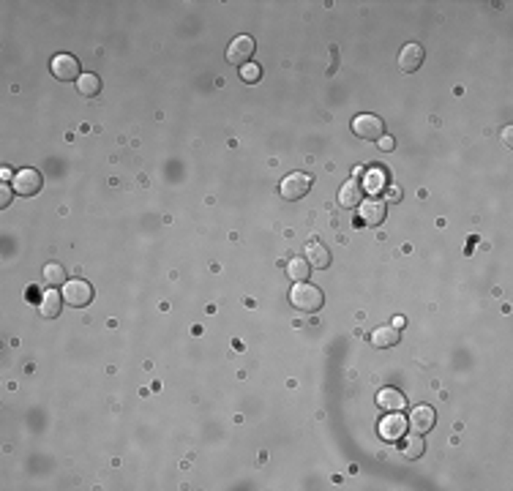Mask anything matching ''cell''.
Masks as SVG:
<instances>
[{
	"label": "cell",
	"instance_id": "obj_1",
	"mask_svg": "<svg viewBox=\"0 0 513 491\" xmlns=\"http://www.w3.org/2000/svg\"><path fill=\"white\" fill-rule=\"evenodd\" d=\"M290 303H293L297 311H303V314H314V311L322 309L325 295H322L320 286H314L308 281H297L293 289H290Z\"/></svg>",
	"mask_w": 513,
	"mask_h": 491
},
{
	"label": "cell",
	"instance_id": "obj_2",
	"mask_svg": "<svg viewBox=\"0 0 513 491\" xmlns=\"http://www.w3.org/2000/svg\"><path fill=\"white\" fill-rule=\"evenodd\" d=\"M11 186H14V194H19V197H33V194L41 191L44 178H41L39 169H30V167H28V169H19V172L14 175Z\"/></svg>",
	"mask_w": 513,
	"mask_h": 491
},
{
	"label": "cell",
	"instance_id": "obj_3",
	"mask_svg": "<svg viewBox=\"0 0 513 491\" xmlns=\"http://www.w3.org/2000/svg\"><path fill=\"white\" fill-rule=\"evenodd\" d=\"M353 132L355 137L361 140H379L385 134V123L379 115H371V112H364V115H355L353 118Z\"/></svg>",
	"mask_w": 513,
	"mask_h": 491
},
{
	"label": "cell",
	"instance_id": "obj_4",
	"mask_svg": "<svg viewBox=\"0 0 513 491\" xmlns=\"http://www.w3.org/2000/svg\"><path fill=\"white\" fill-rule=\"evenodd\" d=\"M63 300L69 303V306H74V309H85L90 300H93V289H90V284L82 279H72L63 284Z\"/></svg>",
	"mask_w": 513,
	"mask_h": 491
},
{
	"label": "cell",
	"instance_id": "obj_5",
	"mask_svg": "<svg viewBox=\"0 0 513 491\" xmlns=\"http://www.w3.org/2000/svg\"><path fill=\"white\" fill-rule=\"evenodd\" d=\"M254 39L251 36H238V39H232L229 41V47H227V61L232 63V66H246V63H251V55H254Z\"/></svg>",
	"mask_w": 513,
	"mask_h": 491
},
{
	"label": "cell",
	"instance_id": "obj_6",
	"mask_svg": "<svg viewBox=\"0 0 513 491\" xmlns=\"http://www.w3.org/2000/svg\"><path fill=\"white\" fill-rule=\"evenodd\" d=\"M308 189H311V178H308L306 172H293V175H287V178L282 180V186H279V191H282L284 200H300V197L308 194Z\"/></svg>",
	"mask_w": 513,
	"mask_h": 491
},
{
	"label": "cell",
	"instance_id": "obj_7",
	"mask_svg": "<svg viewBox=\"0 0 513 491\" xmlns=\"http://www.w3.org/2000/svg\"><path fill=\"white\" fill-rule=\"evenodd\" d=\"M407 428H410V423H407L404 415H399V412H388V418L379 421V437H382L385 442H399V439L407 437Z\"/></svg>",
	"mask_w": 513,
	"mask_h": 491
},
{
	"label": "cell",
	"instance_id": "obj_8",
	"mask_svg": "<svg viewBox=\"0 0 513 491\" xmlns=\"http://www.w3.org/2000/svg\"><path fill=\"white\" fill-rule=\"evenodd\" d=\"M52 74L61 79V82H72V79H79L82 76V69H79V61L74 55H55L52 58Z\"/></svg>",
	"mask_w": 513,
	"mask_h": 491
},
{
	"label": "cell",
	"instance_id": "obj_9",
	"mask_svg": "<svg viewBox=\"0 0 513 491\" xmlns=\"http://www.w3.org/2000/svg\"><path fill=\"white\" fill-rule=\"evenodd\" d=\"M423 58H426V52H423L421 44H404L401 52H399V69L404 74H412V71L423 66Z\"/></svg>",
	"mask_w": 513,
	"mask_h": 491
},
{
	"label": "cell",
	"instance_id": "obj_10",
	"mask_svg": "<svg viewBox=\"0 0 513 491\" xmlns=\"http://www.w3.org/2000/svg\"><path fill=\"white\" fill-rule=\"evenodd\" d=\"M358 208H361V221H364L366 227H379V224L385 221V216H388V205H385L382 200H377V197L361 202Z\"/></svg>",
	"mask_w": 513,
	"mask_h": 491
},
{
	"label": "cell",
	"instance_id": "obj_11",
	"mask_svg": "<svg viewBox=\"0 0 513 491\" xmlns=\"http://www.w3.org/2000/svg\"><path fill=\"white\" fill-rule=\"evenodd\" d=\"M407 423H410V428H412L415 434H426V431H432V426L437 423V415H435V410H432V407L421 404V407H415V410L410 412Z\"/></svg>",
	"mask_w": 513,
	"mask_h": 491
},
{
	"label": "cell",
	"instance_id": "obj_12",
	"mask_svg": "<svg viewBox=\"0 0 513 491\" xmlns=\"http://www.w3.org/2000/svg\"><path fill=\"white\" fill-rule=\"evenodd\" d=\"M361 202H364V183L358 178L344 180V186L339 191V205L342 208H358Z\"/></svg>",
	"mask_w": 513,
	"mask_h": 491
},
{
	"label": "cell",
	"instance_id": "obj_13",
	"mask_svg": "<svg viewBox=\"0 0 513 491\" xmlns=\"http://www.w3.org/2000/svg\"><path fill=\"white\" fill-rule=\"evenodd\" d=\"M377 404H379L385 412H401V410L407 407V399H404V393L396 390V388H382V390L377 393Z\"/></svg>",
	"mask_w": 513,
	"mask_h": 491
},
{
	"label": "cell",
	"instance_id": "obj_14",
	"mask_svg": "<svg viewBox=\"0 0 513 491\" xmlns=\"http://www.w3.org/2000/svg\"><path fill=\"white\" fill-rule=\"evenodd\" d=\"M63 292H58V289H47L44 295H41V317H47V320H55L58 314H61V306H63V297H61Z\"/></svg>",
	"mask_w": 513,
	"mask_h": 491
},
{
	"label": "cell",
	"instance_id": "obj_15",
	"mask_svg": "<svg viewBox=\"0 0 513 491\" xmlns=\"http://www.w3.org/2000/svg\"><path fill=\"white\" fill-rule=\"evenodd\" d=\"M399 342H401V333H399V328H388V325H382V328H377V331L371 333V344H374V347H379V350L396 347Z\"/></svg>",
	"mask_w": 513,
	"mask_h": 491
},
{
	"label": "cell",
	"instance_id": "obj_16",
	"mask_svg": "<svg viewBox=\"0 0 513 491\" xmlns=\"http://www.w3.org/2000/svg\"><path fill=\"white\" fill-rule=\"evenodd\" d=\"M306 262H308L311 268L325 271V268L331 265V251H328L325 246H320V243H308V249H306Z\"/></svg>",
	"mask_w": 513,
	"mask_h": 491
},
{
	"label": "cell",
	"instance_id": "obj_17",
	"mask_svg": "<svg viewBox=\"0 0 513 491\" xmlns=\"http://www.w3.org/2000/svg\"><path fill=\"white\" fill-rule=\"evenodd\" d=\"M76 90L82 93V96H96L98 90H101V79H98V74H93V71H82V76L76 79Z\"/></svg>",
	"mask_w": 513,
	"mask_h": 491
},
{
	"label": "cell",
	"instance_id": "obj_18",
	"mask_svg": "<svg viewBox=\"0 0 513 491\" xmlns=\"http://www.w3.org/2000/svg\"><path fill=\"white\" fill-rule=\"evenodd\" d=\"M287 276L297 284V281H308V276H311V265L306 262V260H300V257H295V260H290V265H287Z\"/></svg>",
	"mask_w": 513,
	"mask_h": 491
},
{
	"label": "cell",
	"instance_id": "obj_19",
	"mask_svg": "<svg viewBox=\"0 0 513 491\" xmlns=\"http://www.w3.org/2000/svg\"><path fill=\"white\" fill-rule=\"evenodd\" d=\"M423 450H426V442L421 439V434H412L410 439H404L401 453H404L407 459H421V456H423Z\"/></svg>",
	"mask_w": 513,
	"mask_h": 491
},
{
	"label": "cell",
	"instance_id": "obj_20",
	"mask_svg": "<svg viewBox=\"0 0 513 491\" xmlns=\"http://www.w3.org/2000/svg\"><path fill=\"white\" fill-rule=\"evenodd\" d=\"M44 281H47L50 286H63V284L69 281L66 279V268H61V265H55V262L47 265V268H44Z\"/></svg>",
	"mask_w": 513,
	"mask_h": 491
},
{
	"label": "cell",
	"instance_id": "obj_21",
	"mask_svg": "<svg viewBox=\"0 0 513 491\" xmlns=\"http://www.w3.org/2000/svg\"><path fill=\"white\" fill-rule=\"evenodd\" d=\"M260 76H262V69H260L257 63L240 66V79H243V82H260Z\"/></svg>",
	"mask_w": 513,
	"mask_h": 491
},
{
	"label": "cell",
	"instance_id": "obj_22",
	"mask_svg": "<svg viewBox=\"0 0 513 491\" xmlns=\"http://www.w3.org/2000/svg\"><path fill=\"white\" fill-rule=\"evenodd\" d=\"M382 186H385V175H382L379 169H374V172L368 175V186H366V189H368V191H379Z\"/></svg>",
	"mask_w": 513,
	"mask_h": 491
},
{
	"label": "cell",
	"instance_id": "obj_23",
	"mask_svg": "<svg viewBox=\"0 0 513 491\" xmlns=\"http://www.w3.org/2000/svg\"><path fill=\"white\" fill-rule=\"evenodd\" d=\"M11 197H14V186L11 183H3V189H0V208H8L11 205Z\"/></svg>",
	"mask_w": 513,
	"mask_h": 491
},
{
	"label": "cell",
	"instance_id": "obj_24",
	"mask_svg": "<svg viewBox=\"0 0 513 491\" xmlns=\"http://www.w3.org/2000/svg\"><path fill=\"white\" fill-rule=\"evenodd\" d=\"M377 142H379V147H382V150H385V153H388V150H393V147H396V140H393V137H390V134H388V137H385V134H382V137H379V140H377Z\"/></svg>",
	"mask_w": 513,
	"mask_h": 491
}]
</instances>
